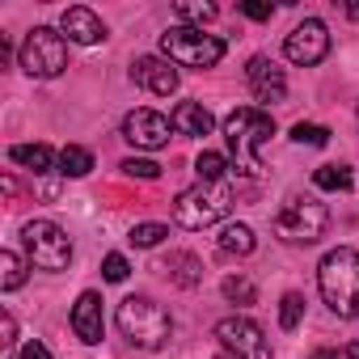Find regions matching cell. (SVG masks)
I'll list each match as a JSON object with an SVG mask.
<instances>
[{
  "instance_id": "cell-1",
  "label": "cell",
  "mask_w": 359,
  "mask_h": 359,
  "mask_svg": "<svg viewBox=\"0 0 359 359\" xmlns=\"http://www.w3.org/2000/svg\"><path fill=\"white\" fill-rule=\"evenodd\" d=\"M317 287H321V300L330 304V313L355 321L359 317V250H351V245L330 250L317 266Z\"/></svg>"
},
{
  "instance_id": "cell-2",
  "label": "cell",
  "mask_w": 359,
  "mask_h": 359,
  "mask_svg": "<svg viewBox=\"0 0 359 359\" xmlns=\"http://www.w3.org/2000/svg\"><path fill=\"white\" fill-rule=\"evenodd\" d=\"M224 135H229V152H233L237 169H241V173H258V169H262V165H258V152H262V144L275 135V118H271L266 110L241 106V110H233V114L224 118Z\"/></svg>"
},
{
  "instance_id": "cell-3",
  "label": "cell",
  "mask_w": 359,
  "mask_h": 359,
  "mask_svg": "<svg viewBox=\"0 0 359 359\" xmlns=\"http://www.w3.org/2000/svg\"><path fill=\"white\" fill-rule=\"evenodd\" d=\"M114 321H118V334H123L127 342L144 346V351H156V346L173 334V317H169L152 296H127V300L118 304Z\"/></svg>"
},
{
  "instance_id": "cell-4",
  "label": "cell",
  "mask_w": 359,
  "mask_h": 359,
  "mask_svg": "<svg viewBox=\"0 0 359 359\" xmlns=\"http://www.w3.org/2000/svg\"><path fill=\"white\" fill-rule=\"evenodd\" d=\"M229 208H233V187L229 182H199V187H191L173 199V220L182 229H208V224L224 220Z\"/></svg>"
},
{
  "instance_id": "cell-5",
  "label": "cell",
  "mask_w": 359,
  "mask_h": 359,
  "mask_svg": "<svg viewBox=\"0 0 359 359\" xmlns=\"http://www.w3.org/2000/svg\"><path fill=\"white\" fill-rule=\"evenodd\" d=\"M161 55L182 68H216L224 60V39L203 34L195 26H173L161 34Z\"/></svg>"
},
{
  "instance_id": "cell-6",
  "label": "cell",
  "mask_w": 359,
  "mask_h": 359,
  "mask_svg": "<svg viewBox=\"0 0 359 359\" xmlns=\"http://www.w3.org/2000/svg\"><path fill=\"white\" fill-rule=\"evenodd\" d=\"M18 60H22V68H26L30 76L51 81V76H60V72L68 68V43H64V34H55L51 26H34V30L26 34V43H22Z\"/></svg>"
},
{
  "instance_id": "cell-7",
  "label": "cell",
  "mask_w": 359,
  "mask_h": 359,
  "mask_svg": "<svg viewBox=\"0 0 359 359\" xmlns=\"http://www.w3.org/2000/svg\"><path fill=\"white\" fill-rule=\"evenodd\" d=\"M325 224H330V212L321 203H313V199H300V195H292L279 208V216H275V233L287 245H313V241H321Z\"/></svg>"
},
{
  "instance_id": "cell-8",
  "label": "cell",
  "mask_w": 359,
  "mask_h": 359,
  "mask_svg": "<svg viewBox=\"0 0 359 359\" xmlns=\"http://www.w3.org/2000/svg\"><path fill=\"white\" fill-rule=\"evenodd\" d=\"M22 241H26V254H30V262H34L39 271H68V262H72V241H68V233H64L60 224H51V220H30V224L22 229Z\"/></svg>"
},
{
  "instance_id": "cell-9",
  "label": "cell",
  "mask_w": 359,
  "mask_h": 359,
  "mask_svg": "<svg viewBox=\"0 0 359 359\" xmlns=\"http://www.w3.org/2000/svg\"><path fill=\"white\" fill-rule=\"evenodd\" d=\"M216 338L237 359H271V342H266L262 325L250 321V317H224V321H216Z\"/></svg>"
},
{
  "instance_id": "cell-10",
  "label": "cell",
  "mask_w": 359,
  "mask_h": 359,
  "mask_svg": "<svg viewBox=\"0 0 359 359\" xmlns=\"http://www.w3.org/2000/svg\"><path fill=\"white\" fill-rule=\"evenodd\" d=\"M283 55L292 60V64H300V68H313V64H321L325 55H330V30H325V22H317V18H304L292 34H287V43H283Z\"/></svg>"
},
{
  "instance_id": "cell-11",
  "label": "cell",
  "mask_w": 359,
  "mask_h": 359,
  "mask_svg": "<svg viewBox=\"0 0 359 359\" xmlns=\"http://www.w3.org/2000/svg\"><path fill=\"white\" fill-rule=\"evenodd\" d=\"M169 131H173V123L165 114H156V110H144V106L123 118V140L135 144V148H148V152L165 148L169 144Z\"/></svg>"
},
{
  "instance_id": "cell-12",
  "label": "cell",
  "mask_w": 359,
  "mask_h": 359,
  "mask_svg": "<svg viewBox=\"0 0 359 359\" xmlns=\"http://www.w3.org/2000/svg\"><path fill=\"white\" fill-rule=\"evenodd\" d=\"M245 81H250V89H254L258 102H283V97H287V76H283V68H279L275 60H266V55H254V60H250Z\"/></svg>"
},
{
  "instance_id": "cell-13",
  "label": "cell",
  "mask_w": 359,
  "mask_h": 359,
  "mask_svg": "<svg viewBox=\"0 0 359 359\" xmlns=\"http://www.w3.org/2000/svg\"><path fill=\"white\" fill-rule=\"evenodd\" d=\"M131 81L144 85V89L156 93V97L177 93V68H173L169 60H161V55H144V60H135V64H131Z\"/></svg>"
},
{
  "instance_id": "cell-14",
  "label": "cell",
  "mask_w": 359,
  "mask_h": 359,
  "mask_svg": "<svg viewBox=\"0 0 359 359\" xmlns=\"http://www.w3.org/2000/svg\"><path fill=\"white\" fill-rule=\"evenodd\" d=\"M60 30L68 34V43H81V47H93V43H102V39H106V26H102V18H97L93 9H85V5H72V9H64V18H60Z\"/></svg>"
},
{
  "instance_id": "cell-15",
  "label": "cell",
  "mask_w": 359,
  "mask_h": 359,
  "mask_svg": "<svg viewBox=\"0 0 359 359\" xmlns=\"http://www.w3.org/2000/svg\"><path fill=\"white\" fill-rule=\"evenodd\" d=\"M72 330H76V338L81 342H102V330H106V321H102V296L97 292H81V300L72 304Z\"/></svg>"
},
{
  "instance_id": "cell-16",
  "label": "cell",
  "mask_w": 359,
  "mask_h": 359,
  "mask_svg": "<svg viewBox=\"0 0 359 359\" xmlns=\"http://www.w3.org/2000/svg\"><path fill=\"white\" fill-rule=\"evenodd\" d=\"M169 123H173L177 135H212V127H216V118L203 102H177Z\"/></svg>"
},
{
  "instance_id": "cell-17",
  "label": "cell",
  "mask_w": 359,
  "mask_h": 359,
  "mask_svg": "<svg viewBox=\"0 0 359 359\" xmlns=\"http://www.w3.org/2000/svg\"><path fill=\"white\" fill-rule=\"evenodd\" d=\"M156 271H165L169 283H177V287H195V283L203 279V262H199L195 254H187V250H173L169 258H161Z\"/></svg>"
},
{
  "instance_id": "cell-18",
  "label": "cell",
  "mask_w": 359,
  "mask_h": 359,
  "mask_svg": "<svg viewBox=\"0 0 359 359\" xmlns=\"http://www.w3.org/2000/svg\"><path fill=\"white\" fill-rule=\"evenodd\" d=\"M9 161H13V165H26V169H34V173H51L55 152H51L47 144H13V148H9Z\"/></svg>"
},
{
  "instance_id": "cell-19",
  "label": "cell",
  "mask_w": 359,
  "mask_h": 359,
  "mask_svg": "<svg viewBox=\"0 0 359 359\" xmlns=\"http://www.w3.org/2000/svg\"><path fill=\"white\" fill-rule=\"evenodd\" d=\"M220 250H224V254L245 258V254H254V250H258V237H254V229H250V224H224V229H220Z\"/></svg>"
},
{
  "instance_id": "cell-20",
  "label": "cell",
  "mask_w": 359,
  "mask_h": 359,
  "mask_svg": "<svg viewBox=\"0 0 359 359\" xmlns=\"http://www.w3.org/2000/svg\"><path fill=\"white\" fill-rule=\"evenodd\" d=\"M89 169H93V152H89V148L68 144V148L60 152V173H64V177H85Z\"/></svg>"
},
{
  "instance_id": "cell-21",
  "label": "cell",
  "mask_w": 359,
  "mask_h": 359,
  "mask_svg": "<svg viewBox=\"0 0 359 359\" xmlns=\"http://www.w3.org/2000/svg\"><path fill=\"white\" fill-rule=\"evenodd\" d=\"M26 283V262L13 254V250H5V254H0V287H5V292H18Z\"/></svg>"
},
{
  "instance_id": "cell-22",
  "label": "cell",
  "mask_w": 359,
  "mask_h": 359,
  "mask_svg": "<svg viewBox=\"0 0 359 359\" xmlns=\"http://www.w3.org/2000/svg\"><path fill=\"white\" fill-rule=\"evenodd\" d=\"M195 173H199V182H224V173H229V156H224V152H199Z\"/></svg>"
},
{
  "instance_id": "cell-23",
  "label": "cell",
  "mask_w": 359,
  "mask_h": 359,
  "mask_svg": "<svg viewBox=\"0 0 359 359\" xmlns=\"http://www.w3.org/2000/svg\"><path fill=\"white\" fill-rule=\"evenodd\" d=\"M313 182H317L321 191H351L355 177H351V169H346V165H321V169L313 173Z\"/></svg>"
},
{
  "instance_id": "cell-24",
  "label": "cell",
  "mask_w": 359,
  "mask_h": 359,
  "mask_svg": "<svg viewBox=\"0 0 359 359\" xmlns=\"http://www.w3.org/2000/svg\"><path fill=\"white\" fill-rule=\"evenodd\" d=\"M224 296H229L233 304H254V300H258V287H254L245 275H229V279H224Z\"/></svg>"
},
{
  "instance_id": "cell-25",
  "label": "cell",
  "mask_w": 359,
  "mask_h": 359,
  "mask_svg": "<svg viewBox=\"0 0 359 359\" xmlns=\"http://www.w3.org/2000/svg\"><path fill=\"white\" fill-rule=\"evenodd\" d=\"M300 317H304V296H300V292H287V296L279 300V325H283V330H296Z\"/></svg>"
},
{
  "instance_id": "cell-26",
  "label": "cell",
  "mask_w": 359,
  "mask_h": 359,
  "mask_svg": "<svg viewBox=\"0 0 359 359\" xmlns=\"http://www.w3.org/2000/svg\"><path fill=\"white\" fill-rule=\"evenodd\" d=\"M118 169H123L127 177H140V182H156V177H161V165L148 161V156H127Z\"/></svg>"
},
{
  "instance_id": "cell-27",
  "label": "cell",
  "mask_w": 359,
  "mask_h": 359,
  "mask_svg": "<svg viewBox=\"0 0 359 359\" xmlns=\"http://www.w3.org/2000/svg\"><path fill=\"white\" fill-rule=\"evenodd\" d=\"M292 140L296 144H309V148H321V144H330V127H321V123H296L292 127Z\"/></svg>"
},
{
  "instance_id": "cell-28",
  "label": "cell",
  "mask_w": 359,
  "mask_h": 359,
  "mask_svg": "<svg viewBox=\"0 0 359 359\" xmlns=\"http://www.w3.org/2000/svg\"><path fill=\"white\" fill-rule=\"evenodd\" d=\"M165 237H169V233H165V224H135L127 241H131L135 250H152V245H161Z\"/></svg>"
},
{
  "instance_id": "cell-29",
  "label": "cell",
  "mask_w": 359,
  "mask_h": 359,
  "mask_svg": "<svg viewBox=\"0 0 359 359\" xmlns=\"http://www.w3.org/2000/svg\"><path fill=\"white\" fill-rule=\"evenodd\" d=\"M216 5H203V0H182L177 5V18H187V22H199V30H203V22H216Z\"/></svg>"
},
{
  "instance_id": "cell-30",
  "label": "cell",
  "mask_w": 359,
  "mask_h": 359,
  "mask_svg": "<svg viewBox=\"0 0 359 359\" xmlns=\"http://www.w3.org/2000/svg\"><path fill=\"white\" fill-rule=\"evenodd\" d=\"M13 346H18V317L5 309L0 313V359H13Z\"/></svg>"
},
{
  "instance_id": "cell-31",
  "label": "cell",
  "mask_w": 359,
  "mask_h": 359,
  "mask_svg": "<svg viewBox=\"0 0 359 359\" xmlns=\"http://www.w3.org/2000/svg\"><path fill=\"white\" fill-rule=\"evenodd\" d=\"M102 275H106L110 283H123V279L131 275V266H127V258H123V254H110V258L102 262Z\"/></svg>"
},
{
  "instance_id": "cell-32",
  "label": "cell",
  "mask_w": 359,
  "mask_h": 359,
  "mask_svg": "<svg viewBox=\"0 0 359 359\" xmlns=\"http://www.w3.org/2000/svg\"><path fill=\"white\" fill-rule=\"evenodd\" d=\"M241 13H245V18H254V22H271V13H275V9L266 5V0H245Z\"/></svg>"
},
{
  "instance_id": "cell-33",
  "label": "cell",
  "mask_w": 359,
  "mask_h": 359,
  "mask_svg": "<svg viewBox=\"0 0 359 359\" xmlns=\"http://www.w3.org/2000/svg\"><path fill=\"white\" fill-rule=\"evenodd\" d=\"M317 359H359V342H342L338 351H317Z\"/></svg>"
},
{
  "instance_id": "cell-34",
  "label": "cell",
  "mask_w": 359,
  "mask_h": 359,
  "mask_svg": "<svg viewBox=\"0 0 359 359\" xmlns=\"http://www.w3.org/2000/svg\"><path fill=\"white\" fill-rule=\"evenodd\" d=\"M18 359H51V351H47L39 338H30V342L22 346V355H18Z\"/></svg>"
},
{
  "instance_id": "cell-35",
  "label": "cell",
  "mask_w": 359,
  "mask_h": 359,
  "mask_svg": "<svg viewBox=\"0 0 359 359\" xmlns=\"http://www.w3.org/2000/svg\"><path fill=\"white\" fill-rule=\"evenodd\" d=\"M346 18H355V22H359V5H346Z\"/></svg>"
},
{
  "instance_id": "cell-36",
  "label": "cell",
  "mask_w": 359,
  "mask_h": 359,
  "mask_svg": "<svg viewBox=\"0 0 359 359\" xmlns=\"http://www.w3.org/2000/svg\"><path fill=\"white\" fill-rule=\"evenodd\" d=\"M216 359H237V355H233V351H220V355H216Z\"/></svg>"
}]
</instances>
